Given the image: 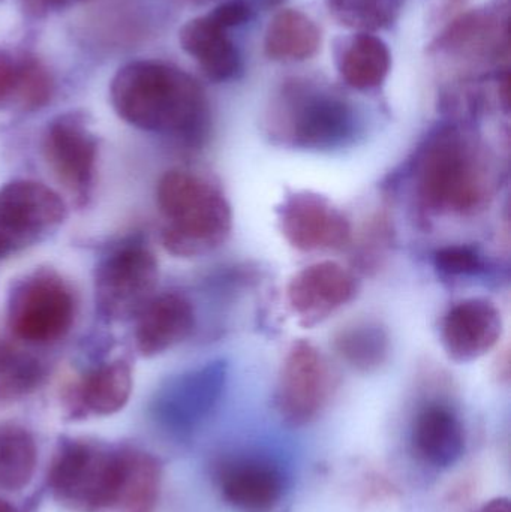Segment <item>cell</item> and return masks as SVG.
Masks as SVG:
<instances>
[{
    "label": "cell",
    "instance_id": "1",
    "mask_svg": "<svg viewBox=\"0 0 511 512\" xmlns=\"http://www.w3.org/2000/svg\"><path fill=\"white\" fill-rule=\"evenodd\" d=\"M111 104L135 128L198 144L209 131L206 93L188 72L155 60L122 66L110 86Z\"/></svg>",
    "mask_w": 511,
    "mask_h": 512
},
{
    "label": "cell",
    "instance_id": "2",
    "mask_svg": "<svg viewBox=\"0 0 511 512\" xmlns=\"http://www.w3.org/2000/svg\"><path fill=\"white\" fill-rule=\"evenodd\" d=\"M417 206L429 215L471 216L494 197L497 176L479 138L458 123L432 131L411 165Z\"/></svg>",
    "mask_w": 511,
    "mask_h": 512
},
{
    "label": "cell",
    "instance_id": "3",
    "mask_svg": "<svg viewBox=\"0 0 511 512\" xmlns=\"http://www.w3.org/2000/svg\"><path fill=\"white\" fill-rule=\"evenodd\" d=\"M156 204L164 219L162 245L171 255H206L230 236L233 215L224 192L197 171H167L156 188Z\"/></svg>",
    "mask_w": 511,
    "mask_h": 512
},
{
    "label": "cell",
    "instance_id": "4",
    "mask_svg": "<svg viewBox=\"0 0 511 512\" xmlns=\"http://www.w3.org/2000/svg\"><path fill=\"white\" fill-rule=\"evenodd\" d=\"M264 126L276 143L329 152L356 138L359 119L353 105L335 90L308 78H291L270 99Z\"/></svg>",
    "mask_w": 511,
    "mask_h": 512
},
{
    "label": "cell",
    "instance_id": "5",
    "mask_svg": "<svg viewBox=\"0 0 511 512\" xmlns=\"http://www.w3.org/2000/svg\"><path fill=\"white\" fill-rule=\"evenodd\" d=\"M126 469V447L62 438L47 472L48 490L75 512L116 510Z\"/></svg>",
    "mask_w": 511,
    "mask_h": 512
},
{
    "label": "cell",
    "instance_id": "6",
    "mask_svg": "<svg viewBox=\"0 0 511 512\" xmlns=\"http://www.w3.org/2000/svg\"><path fill=\"white\" fill-rule=\"evenodd\" d=\"M74 321V295L54 271H33L9 292L8 327L23 342L50 345L63 339Z\"/></svg>",
    "mask_w": 511,
    "mask_h": 512
},
{
    "label": "cell",
    "instance_id": "7",
    "mask_svg": "<svg viewBox=\"0 0 511 512\" xmlns=\"http://www.w3.org/2000/svg\"><path fill=\"white\" fill-rule=\"evenodd\" d=\"M429 53L461 71L500 68L510 57V11L507 5H489L456 17Z\"/></svg>",
    "mask_w": 511,
    "mask_h": 512
},
{
    "label": "cell",
    "instance_id": "8",
    "mask_svg": "<svg viewBox=\"0 0 511 512\" xmlns=\"http://www.w3.org/2000/svg\"><path fill=\"white\" fill-rule=\"evenodd\" d=\"M158 280V261L149 246L137 240L119 246L96 267L95 303L99 315L111 322L138 316L155 297Z\"/></svg>",
    "mask_w": 511,
    "mask_h": 512
},
{
    "label": "cell",
    "instance_id": "9",
    "mask_svg": "<svg viewBox=\"0 0 511 512\" xmlns=\"http://www.w3.org/2000/svg\"><path fill=\"white\" fill-rule=\"evenodd\" d=\"M42 150L57 182L78 207L87 206L95 186L99 146L86 116L72 111L56 117L45 131Z\"/></svg>",
    "mask_w": 511,
    "mask_h": 512
},
{
    "label": "cell",
    "instance_id": "10",
    "mask_svg": "<svg viewBox=\"0 0 511 512\" xmlns=\"http://www.w3.org/2000/svg\"><path fill=\"white\" fill-rule=\"evenodd\" d=\"M332 393L333 373L324 355L311 343H294L276 387L275 405L282 420L306 426L323 412Z\"/></svg>",
    "mask_w": 511,
    "mask_h": 512
},
{
    "label": "cell",
    "instance_id": "11",
    "mask_svg": "<svg viewBox=\"0 0 511 512\" xmlns=\"http://www.w3.org/2000/svg\"><path fill=\"white\" fill-rule=\"evenodd\" d=\"M66 218L65 201L44 183L14 180L0 188V233L12 246L44 240Z\"/></svg>",
    "mask_w": 511,
    "mask_h": 512
},
{
    "label": "cell",
    "instance_id": "12",
    "mask_svg": "<svg viewBox=\"0 0 511 512\" xmlns=\"http://www.w3.org/2000/svg\"><path fill=\"white\" fill-rule=\"evenodd\" d=\"M227 378L228 364L224 360L210 361L183 373L156 399V420L176 435L192 432L221 399Z\"/></svg>",
    "mask_w": 511,
    "mask_h": 512
},
{
    "label": "cell",
    "instance_id": "13",
    "mask_svg": "<svg viewBox=\"0 0 511 512\" xmlns=\"http://www.w3.org/2000/svg\"><path fill=\"white\" fill-rule=\"evenodd\" d=\"M282 234L302 252L336 251L351 240V225L344 213L320 195L294 194L279 209Z\"/></svg>",
    "mask_w": 511,
    "mask_h": 512
},
{
    "label": "cell",
    "instance_id": "14",
    "mask_svg": "<svg viewBox=\"0 0 511 512\" xmlns=\"http://www.w3.org/2000/svg\"><path fill=\"white\" fill-rule=\"evenodd\" d=\"M222 499L239 512H273L285 493V475L266 457H228L215 472Z\"/></svg>",
    "mask_w": 511,
    "mask_h": 512
},
{
    "label": "cell",
    "instance_id": "15",
    "mask_svg": "<svg viewBox=\"0 0 511 512\" xmlns=\"http://www.w3.org/2000/svg\"><path fill=\"white\" fill-rule=\"evenodd\" d=\"M359 283L338 262L309 265L288 283L287 300L300 324L314 327L356 297Z\"/></svg>",
    "mask_w": 511,
    "mask_h": 512
},
{
    "label": "cell",
    "instance_id": "16",
    "mask_svg": "<svg viewBox=\"0 0 511 512\" xmlns=\"http://www.w3.org/2000/svg\"><path fill=\"white\" fill-rule=\"evenodd\" d=\"M503 333V318L494 303L468 298L450 307L441 322V342L450 360L471 363L497 346Z\"/></svg>",
    "mask_w": 511,
    "mask_h": 512
},
{
    "label": "cell",
    "instance_id": "17",
    "mask_svg": "<svg viewBox=\"0 0 511 512\" xmlns=\"http://www.w3.org/2000/svg\"><path fill=\"white\" fill-rule=\"evenodd\" d=\"M195 328V310L179 292L156 295L137 316L135 346L143 357H156L185 342Z\"/></svg>",
    "mask_w": 511,
    "mask_h": 512
},
{
    "label": "cell",
    "instance_id": "18",
    "mask_svg": "<svg viewBox=\"0 0 511 512\" xmlns=\"http://www.w3.org/2000/svg\"><path fill=\"white\" fill-rule=\"evenodd\" d=\"M417 459L437 469H449L464 457L467 438L462 421L444 403L431 402L419 409L410 433Z\"/></svg>",
    "mask_w": 511,
    "mask_h": 512
},
{
    "label": "cell",
    "instance_id": "19",
    "mask_svg": "<svg viewBox=\"0 0 511 512\" xmlns=\"http://www.w3.org/2000/svg\"><path fill=\"white\" fill-rule=\"evenodd\" d=\"M132 385L131 366L123 360L111 361L96 367L75 384L69 390L66 403L74 418L108 417L125 408Z\"/></svg>",
    "mask_w": 511,
    "mask_h": 512
},
{
    "label": "cell",
    "instance_id": "20",
    "mask_svg": "<svg viewBox=\"0 0 511 512\" xmlns=\"http://www.w3.org/2000/svg\"><path fill=\"white\" fill-rule=\"evenodd\" d=\"M180 45L197 60L207 78L228 81L239 74L242 57L230 38V30L218 23L210 14L192 18L180 29Z\"/></svg>",
    "mask_w": 511,
    "mask_h": 512
},
{
    "label": "cell",
    "instance_id": "21",
    "mask_svg": "<svg viewBox=\"0 0 511 512\" xmlns=\"http://www.w3.org/2000/svg\"><path fill=\"white\" fill-rule=\"evenodd\" d=\"M392 54L374 33H356L342 45L338 69L342 80L360 92L378 89L389 77Z\"/></svg>",
    "mask_w": 511,
    "mask_h": 512
},
{
    "label": "cell",
    "instance_id": "22",
    "mask_svg": "<svg viewBox=\"0 0 511 512\" xmlns=\"http://www.w3.org/2000/svg\"><path fill=\"white\" fill-rule=\"evenodd\" d=\"M321 30L309 15L284 9L270 20L264 35V53L276 62H305L318 53Z\"/></svg>",
    "mask_w": 511,
    "mask_h": 512
},
{
    "label": "cell",
    "instance_id": "23",
    "mask_svg": "<svg viewBox=\"0 0 511 512\" xmlns=\"http://www.w3.org/2000/svg\"><path fill=\"white\" fill-rule=\"evenodd\" d=\"M162 465L146 451L126 448V469L117 512H155L161 495Z\"/></svg>",
    "mask_w": 511,
    "mask_h": 512
},
{
    "label": "cell",
    "instance_id": "24",
    "mask_svg": "<svg viewBox=\"0 0 511 512\" xmlns=\"http://www.w3.org/2000/svg\"><path fill=\"white\" fill-rule=\"evenodd\" d=\"M38 463L35 438L20 424H0V490L20 492L33 480Z\"/></svg>",
    "mask_w": 511,
    "mask_h": 512
},
{
    "label": "cell",
    "instance_id": "25",
    "mask_svg": "<svg viewBox=\"0 0 511 512\" xmlns=\"http://www.w3.org/2000/svg\"><path fill=\"white\" fill-rule=\"evenodd\" d=\"M335 349L353 369L374 372L389 358V333L378 322H356L336 334Z\"/></svg>",
    "mask_w": 511,
    "mask_h": 512
},
{
    "label": "cell",
    "instance_id": "26",
    "mask_svg": "<svg viewBox=\"0 0 511 512\" xmlns=\"http://www.w3.org/2000/svg\"><path fill=\"white\" fill-rule=\"evenodd\" d=\"M405 0H326L327 11L342 26L357 33H374L392 26Z\"/></svg>",
    "mask_w": 511,
    "mask_h": 512
},
{
    "label": "cell",
    "instance_id": "27",
    "mask_svg": "<svg viewBox=\"0 0 511 512\" xmlns=\"http://www.w3.org/2000/svg\"><path fill=\"white\" fill-rule=\"evenodd\" d=\"M42 367L35 358L0 348V402L18 399L38 387Z\"/></svg>",
    "mask_w": 511,
    "mask_h": 512
},
{
    "label": "cell",
    "instance_id": "28",
    "mask_svg": "<svg viewBox=\"0 0 511 512\" xmlns=\"http://www.w3.org/2000/svg\"><path fill=\"white\" fill-rule=\"evenodd\" d=\"M53 96V78L41 60L30 54H21V83L17 108L36 111L45 107Z\"/></svg>",
    "mask_w": 511,
    "mask_h": 512
},
{
    "label": "cell",
    "instance_id": "29",
    "mask_svg": "<svg viewBox=\"0 0 511 512\" xmlns=\"http://www.w3.org/2000/svg\"><path fill=\"white\" fill-rule=\"evenodd\" d=\"M434 265L438 273L447 277L476 276L485 270V262L479 251L464 245L438 249L434 255Z\"/></svg>",
    "mask_w": 511,
    "mask_h": 512
},
{
    "label": "cell",
    "instance_id": "30",
    "mask_svg": "<svg viewBox=\"0 0 511 512\" xmlns=\"http://www.w3.org/2000/svg\"><path fill=\"white\" fill-rule=\"evenodd\" d=\"M21 83V54L0 50V110L17 108Z\"/></svg>",
    "mask_w": 511,
    "mask_h": 512
},
{
    "label": "cell",
    "instance_id": "31",
    "mask_svg": "<svg viewBox=\"0 0 511 512\" xmlns=\"http://www.w3.org/2000/svg\"><path fill=\"white\" fill-rule=\"evenodd\" d=\"M216 21L225 29L231 30L234 27L242 26L251 18V6L245 0H228L216 6L212 12H209Z\"/></svg>",
    "mask_w": 511,
    "mask_h": 512
},
{
    "label": "cell",
    "instance_id": "32",
    "mask_svg": "<svg viewBox=\"0 0 511 512\" xmlns=\"http://www.w3.org/2000/svg\"><path fill=\"white\" fill-rule=\"evenodd\" d=\"M84 0H21L23 9L30 17H45L51 12L62 11V9L71 8Z\"/></svg>",
    "mask_w": 511,
    "mask_h": 512
},
{
    "label": "cell",
    "instance_id": "33",
    "mask_svg": "<svg viewBox=\"0 0 511 512\" xmlns=\"http://www.w3.org/2000/svg\"><path fill=\"white\" fill-rule=\"evenodd\" d=\"M476 512H511L509 498H495L483 504Z\"/></svg>",
    "mask_w": 511,
    "mask_h": 512
},
{
    "label": "cell",
    "instance_id": "34",
    "mask_svg": "<svg viewBox=\"0 0 511 512\" xmlns=\"http://www.w3.org/2000/svg\"><path fill=\"white\" fill-rule=\"evenodd\" d=\"M464 2L465 0H440V6L437 9L438 15H440V18L449 17Z\"/></svg>",
    "mask_w": 511,
    "mask_h": 512
},
{
    "label": "cell",
    "instance_id": "35",
    "mask_svg": "<svg viewBox=\"0 0 511 512\" xmlns=\"http://www.w3.org/2000/svg\"><path fill=\"white\" fill-rule=\"evenodd\" d=\"M12 249H14V246H12L11 243H9V240L6 239L2 233H0V258H2V256L8 255Z\"/></svg>",
    "mask_w": 511,
    "mask_h": 512
},
{
    "label": "cell",
    "instance_id": "36",
    "mask_svg": "<svg viewBox=\"0 0 511 512\" xmlns=\"http://www.w3.org/2000/svg\"><path fill=\"white\" fill-rule=\"evenodd\" d=\"M0 512H20L14 505L9 504L5 499L0 498Z\"/></svg>",
    "mask_w": 511,
    "mask_h": 512
},
{
    "label": "cell",
    "instance_id": "37",
    "mask_svg": "<svg viewBox=\"0 0 511 512\" xmlns=\"http://www.w3.org/2000/svg\"><path fill=\"white\" fill-rule=\"evenodd\" d=\"M266 2L269 3V5L275 6L279 5V3L284 2V0H266Z\"/></svg>",
    "mask_w": 511,
    "mask_h": 512
}]
</instances>
